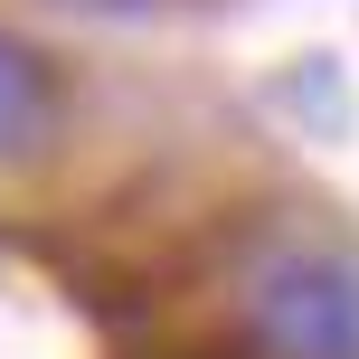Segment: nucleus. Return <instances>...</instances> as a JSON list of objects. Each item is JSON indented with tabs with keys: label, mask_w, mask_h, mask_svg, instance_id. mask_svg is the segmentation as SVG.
<instances>
[{
	"label": "nucleus",
	"mask_w": 359,
	"mask_h": 359,
	"mask_svg": "<svg viewBox=\"0 0 359 359\" xmlns=\"http://www.w3.org/2000/svg\"><path fill=\"white\" fill-rule=\"evenodd\" d=\"M76 10H142V0H76Z\"/></svg>",
	"instance_id": "obj_4"
},
{
	"label": "nucleus",
	"mask_w": 359,
	"mask_h": 359,
	"mask_svg": "<svg viewBox=\"0 0 359 359\" xmlns=\"http://www.w3.org/2000/svg\"><path fill=\"white\" fill-rule=\"evenodd\" d=\"M133 359H236V350H208V341H189V350H133Z\"/></svg>",
	"instance_id": "obj_3"
},
{
	"label": "nucleus",
	"mask_w": 359,
	"mask_h": 359,
	"mask_svg": "<svg viewBox=\"0 0 359 359\" xmlns=\"http://www.w3.org/2000/svg\"><path fill=\"white\" fill-rule=\"evenodd\" d=\"M48 114H57L48 57L19 48V38H0V161H10V151H29L38 133H48Z\"/></svg>",
	"instance_id": "obj_2"
},
{
	"label": "nucleus",
	"mask_w": 359,
	"mask_h": 359,
	"mask_svg": "<svg viewBox=\"0 0 359 359\" xmlns=\"http://www.w3.org/2000/svg\"><path fill=\"white\" fill-rule=\"evenodd\" d=\"M246 341L265 359H359V255L331 236H274L246 265Z\"/></svg>",
	"instance_id": "obj_1"
}]
</instances>
